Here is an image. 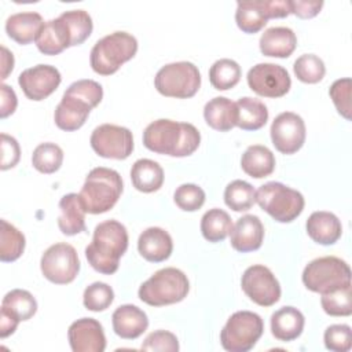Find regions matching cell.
Here are the masks:
<instances>
[{
	"label": "cell",
	"mask_w": 352,
	"mask_h": 352,
	"mask_svg": "<svg viewBox=\"0 0 352 352\" xmlns=\"http://www.w3.org/2000/svg\"><path fill=\"white\" fill-rule=\"evenodd\" d=\"M36 45L44 55H58L63 50L72 47L70 34L60 15L47 21L36 37Z\"/></svg>",
	"instance_id": "cell-21"
},
{
	"label": "cell",
	"mask_w": 352,
	"mask_h": 352,
	"mask_svg": "<svg viewBox=\"0 0 352 352\" xmlns=\"http://www.w3.org/2000/svg\"><path fill=\"white\" fill-rule=\"evenodd\" d=\"M131 180L138 191L154 192L164 184V170L158 162L140 158L131 168Z\"/></svg>",
	"instance_id": "cell-28"
},
{
	"label": "cell",
	"mask_w": 352,
	"mask_h": 352,
	"mask_svg": "<svg viewBox=\"0 0 352 352\" xmlns=\"http://www.w3.org/2000/svg\"><path fill=\"white\" fill-rule=\"evenodd\" d=\"M103 98V88L95 80H77L65 91L58 103L54 120L62 131H76L84 125L89 111L96 107Z\"/></svg>",
	"instance_id": "cell-2"
},
{
	"label": "cell",
	"mask_w": 352,
	"mask_h": 352,
	"mask_svg": "<svg viewBox=\"0 0 352 352\" xmlns=\"http://www.w3.org/2000/svg\"><path fill=\"white\" fill-rule=\"evenodd\" d=\"M241 286L243 293L257 305L271 307L280 298V285L272 271L261 264L245 270Z\"/></svg>",
	"instance_id": "cell-13"
},
{
	"label": "cell",
	"mask_w": 352,
	"mask_h": 352,
	"mask_svg": "<svg viewBox=\"0 0 352 352\" xmlns=\"http://www.w3.org/2000/svg\"><path fill=\"white\" fill-rule=\"evenodd\" d=\"M92 150L103 157L113 160H125L133 151L132 132L120 125L102 124L96 126L89 138Z\"/></svg>",
	"instance_id": "cell-12"
},
{
	"label": "cell",
	"mask_w": 352,
	"mask_h": 352,
	"mask_svg": "<svg viewBox=\"0 0 352 352\" xmlns=\"http://www.w3.org/2000/svg\"><path fill=\"white\" fill-rule=\"evenodd\" d=\"M188 290L187 275L175 267H166L144 280L139 287L138 296L151 307H162L180 302L187 297Z\"/></svg>",
	"instance_id": "cell-5"
},
{
	"label": "cell",
	"mask_w": 352,
	"mask_h": 352,
	"mask_svg": "<svg viewBox=\"0 0 352 352\" xmlns=\"http://www.w3.org/2000/svg\"><path fill=\"white\" fill-rule=\"evenodd\" d=\"M264 239V226L256 214H245L236 220L230 232L231 246L241 253L257 250Z\"/></svg>",
	"instance_id": "cell-18"
},
{
	"label": "cell",
	"mask_w": 352,
	"mask_h": 352,
	"mask_svg": "<svg viewBox=\"0 0 352 352\" xmlns=\"http://www.w3.org/2000/svg\"><path fill=\"white\" fill-rule=\"evenodd\" d=\"M63 162V150L52 143L38 144L32 154V165L41 173H54L56 172Z\"/></svg>",
	"instance_id": "cell-38"
},
{
	"label": "cell",
	"mask_w": 352,
	"mask_h": 352,
	"mask_svg": "<svg viewBox=\"0 0 352 352\" xmlns=\"http://www.w3.org/2000/svg\"><path fill=\"white\" fill-rule=\"evenodd\" d=\"M60 214L58 217V227L65 235H76L84 232L85 227V208L78 194L70 192L59 201Z\"/></svg>",
	"instance_id": "cell-23"
},
{
	"label": "cell",
	"mask_w": 352,
	"mask_h": 352,
	"mask_svg": "<svg viewBox=\"0 0 352 352\" xmlns=\"http://www.w3.org/2000/svg\"><path fill=\"white\" fill-rule=\"evenodd\" d=\"M1 109H0V117L6 118L10 114H12L16 109L18 104V99L16 95L14 92V89L11 87H8L7 84H1Z\"/></svg>",
	"instance_id": "cell-48"
},
{
	"label": "cell",
	"mask_w": 352,
	"mask_h": 352,
	"mask_svg": "<svg viewBox=\"0 0 352 352\" xmlns=\"http://www.w3.org/2000/svg\"><path fill=\"white\" fill-rule=\"evenodd\" d=\"M293 72L300 81L307 84H316L324 77L326 67L318 55L304 54L296 59Z\"/></svg>",
	"instance_id": "cell-40"
},
{
	"label": "cell",
	"mask_w": 352,
	"mask_h": 352,
	"mask_svg": "<svg viewBox=\"0 0 352 352\" xmlns=\"http://www.w3.org/2000/svg\"><path fill=\"white\" fill-rule=\"evenodd\" d=\"M142 351H160V352H177L179 351V341L176 336L166 330H157L150 333L143 344Z\"/></svg>",
	"instance_id": "cell-45"
},
{
	"label": "cell",
	"mask_w": 352,
	"mask_h": 352,
	"mask_svg": "<svg viewBox=\"0 0 352 352\" xmlns=\"http://www.w3.org/2000/svg\"><path fill=\"white\" fill-rule=\"evenodd\" d=\"M201 143L198 129L190 122L160 118L150 122L143 132V144L150 151L170 157L191 155Z\"/></svg>",
	"instance_id": "cell-1"
},
{
	"label": "cell",
	"mask_w": 352,
	"mask_h": 352,
	"mask_svg": "<svg viewBox=\"0 0 352 352\" xmlns=\"http://www.w3.org/2000/svg\"><path fill=\"white\" fill-rule=\"evenodd\" d=\"M138 51V40L126 32H113L95 43L91 50L89 63L95 73L110 76L116 73L121 65L135 56Z\"/></svg>",
	"instance_id": "cell-6"
},
{
	"label": "cell",
	"mask_w": 352,
	"mask_h": 352,
	"mask_svg": "<svg viewBox=\"0 0 352 352\" xmlns=\"http://www.w3.org/2000/svg\"><path fill=\"white\" fill-rule=\"evenodd\" d=\"M329 95L337 109V111L346 120H351V78H338L336 80L330 89Z\"/></svg>",
	"instance_id": "cell-44"
},
{
	"label": "cell",
	"mask_w": 352,
	"mask_h": 352,
	"mask_svg": "<svg viewBox=\"0 0 352 352\" xmlns=\"http://www.w3.org/2000/svg\"><path fill=\"white\" fill-rule=\"evenodd\" d=\"M1 309L19 322L29 320L37 311V301L28 290L14 289L3 297Z\"/></svg>",
	"instance_id": "cell-33"
},
{
	"label": "cell",
	"mask_w": 352,
	"mask_h": 352,
	"mask_svg": "<svg viewBox=\"0 0 352 352\" xmlns=\"http://www.w3.org/2000/svg\"><path fill=\"white\" fill-rule=\"evenodd\" d=\"M21 158V148L15 138L1 133V170L14 168Z\"/></svg>",
	"instance_id": "cell-46"
},
{
	"label": "cell",
	"mask_w": 352,
	"mask_h": 352,
	"mask_svg": "<svg viewBox=\"0 0 352 352\" xmlns=\"http://www.w3.org/2000/svg\"><path fill=\"white\" fill-rule=\"evenodd\" d=\"M0 223V260L3 263H11L22 256L25 250V236L7 220L3 219Z\"/></svg>",
	"instance_id": "cell-34"
},
{
	"label": "cell",
	"mask_w": 352,
	"mask_h": 352,
	"mask_svg": "<svg viewBox=\"0 0 352 352\" xmlns=\"http://www.w3.org/2000/svg\"><path fill=\"white\" fill-rule=\"evenodd\" d=\"M60 18L65 21L70 40L72 47L82 44L92 33V18L85 10H70L60 14Z\"/></svg>",
	"instance_id": "cell-37"
},
{
	"label": "cell",
	"mask_w": 352,
	"mask_h": 352,
	"mask_svg": "<svg viewBox=\"0 0 352 352\" xmlns=\"http://www.w3.org/2000/svg\"><path fill=\"white\" fill-rule=\"evenodd\" d=\"M256 202L279 223L293 221L301 214L305 205L300 191L279 182H268L260 186L256 191Z\"/></svg>",
	"instance_id": "cell-7"
},
{
	"label": "cell",
	"mask_w": 352,
	"mask_h": 352,
	"mask_svg": "<svg viewBox=\"0 0 352 352\" xmlns=\"http://www.w3.org/2000/svg\"><path fill=\"white\" fill-rule=\"evenodd\" d=\"M122 188V179L117 170L98 166L89 170L78 195L87 213L100 214L117 204Z\"/></svg>",
	"instance_id": "cell-4"
},
{
	"label": "cell",
	"mask_w": 352,
	"mask_h": 352,
	"mask_svg": "<svg viewBox=\"0 0 352 352\" xmlns=\"http://www.w3.org/2000/svg\"><path fill=\"white\" fill-rule=\"evenodd\" d=\"M175 204L186 212H195L205 204V191L192 183L182 184L173 194Z\"/></svg>",
	"instance_id": "cell-42"
},
{
	"label": "cell",
	"mask_w": 352,
	"mask_h": 352,
	"mask_svg": "<svg viewBox=\"0 0 352 352\" xmlns=\"http://www.w3.org/2000/svg\"><path fill=\"white\" fill-rule=\"evenodd\" d=\"M1 65H3V70H1V78L6 80L7 76L12 72L14 69V56L12 54L4 47L1 45Z\"/></svg>",
	"instance_id": "cell-50"
},
{
	"label": "cell",
	"mask_w": 352,
	"mask_h": 352,
	"mask_svg": "<svg viewBox=\"0 0 352 352\" xmlns=\"http://www.w3.org/2000/svg\"><path fill=\"white\" fill-rule=\"evenodd\" d=\"M320 304L323 311L330 316H349L352 314L351 283L323 293Z\"/></svg>",
	"instance_id": "cell-39"
},
{
	"label": "cell",
	"mask_w": 352,
	"mask_h": 352,
	"mask_svg": "<svg viewBox=\"0 0 352 352\" xmlns=\"http://www.w3.org/2000/svg\"><path fill=\"white\" fill-rule=\"evenodd\" d=\"M241 66L228 58L216 60L209 69V81L217 91L234 88L241 78Z\"/></svg>",
	"instance_id": "cell-35"
},
{
	"label": "cell",
	"mask_w": 352,
	"mask_h": 352,
	"mask_svg": "<svg viewBox=\"0 0 352 352\" xmlns=\"http://www.w3.org/2000/svg\"><path fill=\"white\" fill-rule=\"evenodd\" d=\"M249 88L264 98H280L292 87L287 70L276 63H257L248 72Z\"/></svg>",
	"instance_id": "cell-14"
},
{
	"label": "cell",
	"mask_w": 352,
	"mask_h": 352,
	"mask_svg": "<svg viewBox=\"0 0 352 352\" xmlns=\"http://www.w3.org/2000/svg\"><path fill=\"white\" fill-rule=\"evenodd\" d=\"M40 268L45 279L55 285H66L80 272V260L76 249L65 242L51 245L41 256Z\"/></svg>",
	"instance_id": "cell-11"
},
{
	"label": "cell",
	"mask_w": 352,
	"mask_h": 352,
	"mask_svg": "<svg viewBox=\"0 0 352 352\" xmlns=\"http://www.w3.org/2000/svg\"><path fill=\"white\" fill-rule=\"evenodd\" d=\"M19 320L15 319L14 316H11L8 312L1 309V316H0V337L6 338L8 336H11L16 327H18Z\"/></svg>",
	"instance_id": "cell-49"
},
{
	"label": "cell",
	"mask_w": 352,
	"mask_h": 352,
	"mask_svg": "<svg viewBox=\"0 0 352 352\" xmlns=\"http://www.w3.org/2000/svg\"><path fill=\"white\" fill-rule=\"evenodd\" d=\"M232 228L230 214L219 208L209 209L201 219V232L209 242L224 241Z\"/></svg>",
	"instance_id": "cell-32"
},
{
	"label": "cell",
	"mask_w": 352,
	"mask_h": 352,
	"mask_svg": "<svg viewBox=\"0 0 352 352\" xmlns=\"http://www.w3.org/2000/svg\"><path fill=\"white\" fill-rule=\"evenodd\" d=\"M43 25V16L38 12H16L7 18L6 32L14 41L25 45L36 40Z\"/></svg>",
	"instance_id": "cell-26"
},
{
	"label": "cell",
	"mask_w": 352,
	"mask_h": 352,
	"mask_svg": "<svg viewBox=\"0 0 352 352\" xmlns=\"http://www.w3.org/2000/svg\"><path fill=\"white\" fill-rule=\"evenodd\" d=\"M154 85L164 96L187 99L198 92L201 74L198 67L191 62H172L157 72Z\"/></svg>",
	"instance_id": "cell-9"
},
{
	"label": "cell",
	"mask_w": 352,
	"mask_h": 352,
	"mask_svg": "<svg viewBox=\"0 0 352 352\" xmlns=\"http://www.w3.org/2000/svg\"><path fill=\"white\" fill-rule=\"evenodd\" d=\"M263 331L264 323L260 315L250 311H236L220 331V342L228 352H248L256 345Z\"/></svg>",
	"instance_id": "cell-10"
},
{
	"label": "cell",
	"mask_w": 352,
	"mask_h": 352,
	"mask_svg": "<svg viewBox=\"0 0 352 352\" xmlns=\"http://www.w3.org/2000/svg\"><path fill=\"white\" fill-rule=\"evenodd\" d=\"M324 346L334 352H348L352 346V331L348 324H331L323 334Z\"/></svg>",
	"instance_id": "cell-43"
},
{
	"label": "cell",
	"mask_w": 352,
	"mask_h": 352,
	"mask_svg": "<svg viewBox=\"0 0 352 352\" xmlns=\"http://www.w3.org/2000/svg\"><path fill=\"white\" fill-rule=\"evenodd\" d=\"M270 133L272 144L282 154L297 153L302 147L307 135L304 120L293 111L278 114L271 124Z\"/></svg>",
	"instance_id": "cell-15"
},
{
	"label": "cell",
	"mask_w": 352,
	"mask_h": 352,
	"mask_svg": "<svg viewBox=\"0 0 352 352\" xmlns=\"http://www.w3.org/2000/svg\"><path fill=\"white\" fill-rule=\"evenodd\" d=\"M114 300L113 289L104 282H94L85 287L82 302L84 307L94 312L104 311Z\"/></svg>",
	"instance_id": "cell-41"
},
{
	"label": "cell",
	"mask_w": 352,
	"mask_h": 352,
	"mask_svg": "<svg viewBox=\"0 0 352 352\" xmlns=\"http://www.w3.org/2000/svg\"><path fill=\"white\" fill-rule=\"evenodd\" d=\"M305 228L309 238L319 245H333L342 234L340 219L334 213L326 210L314 212L308 217Z\"/></svg>",
	"instance_id": "cell-22"
},
{
	"label": "cell",
	"mask_w": 352,
	"mask_h": 352,
	"mask_svg": "<svg viewBox=\"0 0 352 352\" xmlns=\"http://www.w3.org/2000/svg\"><path fill=\"white\" fill-rule=\"evenodd\" d=\"M126 249L125 226L117 220H106L95 227L92 242L85 248V257L95 271L111 275L118 270L120 258Z\"/></svg>",
	"instance_id": "cell-3"
},
{
	"label": "cell",
	"mask_w": 352,
	"mask_h": 352,
	"mask_svg": "<svg viewBox=\"0 0 352 352\" xmlns=\"http://www.w3.org/2000/svg\"><path fill=\"white\" fill-rule=\"evenodd\" d=\"M67 338L73 352H103L106 348L103 327L94 318L73 322L67 330Z\"/></svg>",
	"instance_id": "cell-17"
},
{
	"label": "cell",
	"mask_w": 352,
	"mask_h": 352,
	"mask_svg": "<svg viewBox=\"0 0 352 352\" xmlns=\"http://www.w3.org/2000/svg\"><path fill=\"white\" fill-rule=\"evenodd\" d=\"M268 19L270 18L264 6V0H249L236 3L235 22L242 32L257 33L267 25Z\"/></svg>",
	"instance_id": "cell-30"
},
{
	"label": "cell",
	"mask_w": 352,
	"mask_h": 352,
	"mask_svg": "<svg viewBox=\"0 0 352 352\" xmlns=\"http://www.w3.org/2000/svg\"><path fill=\"white\" fill-rule=\"evenodd\" d=\"M204 118L210 128L227 132L236 126V104L226 96H216L205 104Z\"/></svg>",
	"instance_id": "cell-27"
},
{
	"label": "cell",
	"mask_w": 352,
	"mask_h": 352,
	"mask_svg": "<svg viewBox=\"0 0 352 352\" xmlns=\"http://www.w3.org/2000/svg\"><path fill=\"white\" fill-rule=\"evenodd\" d=\"M241 166L246 175L254 179L270 176L275 169L272 151L261 144L249 146L241 158Z\"/></svg>",
	"instance_id": "cell-29"
},
{
	"label": "cell",
	"mask_w": 352,
	"mask_h": 352,
	"mask_svg": "<svg viewBox=\"0 0 352 352\" xmlns=\"http://www.w3.org/2000/svg\"><path fill=\"white\" fill-rule=\"evenodd\" d=\"M258 45L265 56L287 58L297 47V37L290 28L274 26L261 34Z\"/></svg>",
	"instance_id": "cell-24"
},
{
	"label": "cell",
	"mask_w": 352,
	"mask_h": 352,
	"mask_svg": "<svg viewBox=\"0 0 352 352\" xmlns=\"http://www.w3.org/2000/svg\"><path fill=\"white\" fill-rule=\"evenodd\" d=\"M111 322L114 333L125 340H135L140 337L148 326L146 312L132 304H124L118 307L113 312Z\"/></svg>",
	"instance_id": "cell-19"
},
{
	"label": "cell",
	"mask_w": 352,
	"mask_h": 352,
	"mask_svg": "<svg viewBox=\"0 0 352 352\" xmlns=\"http://www.w3.org/2000/svg\"><path fill=\"white\" fill-rule=\"evenodd\" d=\"M301 279L308 290L323 294L351 283V268L336 256H324L309 261Z\"/></svg>",
	"instance_id": "cell-8"
},
{
	"label": "cell",
	"mask_w": 352,
	"mask_h": 352,
	"mask_svg": "<svg viewBox=\"0 0 352 352\" xmlns=\"http://www.w3.org/2000/svg\"><path fill=\"white\" fill-rule=\"evenodd\" d=\"M224 202L235 212L249 210L256 202V190L245 180H232L224 190Z\"/></svg>",
	"instance_id": "cell-36"
},
{
	"label": "cell",
	"mask_w": 352,
	"mask_h": 352,
	"mask_svg": "<svg viewBox=\"0 0 352 352\" xmlns=\"http://www.w3.org/2000/svg\"><path fill=\"white\" fill-rule=\"evenodd\" d=\"M60 80V73L55 66L40 63L25 69L18 77V84L28 99L43 100L59 87Z\"/></svg>",
	"instance_id": "cell-16"
},
{
	"label": "cell",
	"mask_w": 352,
	"mask_h": 352,
	"mask_svg": "<svg viewBox=\"0 0 352 352\" xmlns=\"http://www.w3.org/2000/svg\"><path fill=\"white\" fill-rule=\"evenodd\" d=\"M323 7L322 0H290L292 14L300 18H314Z\"/></svg>",
	"instance_id": "cell-47"
},
{
	"label": "cell",
	"mask_w": 352,
	"mask_h": 352,
	"mask_svg": "<svg viewBox=\"0 0 352 352\" xmlns=\"http://www.w3.org/2000/svg\"><path fill=\"white\" fill-rule=\"evenodd\" d=\"M304 315L294 307H282L271 315V333L279 341H293L304 330Z\"/></svg>",
	"instance_id": "cell-25"
},
{
	"label": "cell",
	"mask_w": 352,
	"mask_h": 352,
	"mask_svg": "<svg viewBox=\"0 0 352 352\" xmlns=\"http://www.w3.org/2000/svg\"><path fill=\"white\" fill-rule=\"evenodd\" d=\"M238 118H236V126H239L243 131H257L263 128L268 120V110L267 106L250 96H243L235 102Z\"/></svg>",
	"instance_id": "cell-31"
},
{
	"label": "cell",
	"mask_w": 352,
	"mask_h": 352,
	"mask_svg": "<svg viewBox=\"0 0 352 352\" xmlns=\"http://www.w3.org/2000/svg\"><path fill=\"white\" fill-rule=\"evenodd\" d=\"M138 250L144 260L161 263L172 254L173 242L168 231L164 228L148 227L139 235Z\"/></svg>",
	"instance_id": "cell-20"
}]
</instances>
